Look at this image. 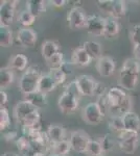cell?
<instances>
[{
	"label": "cell",
	"instance_id": "cell-48",
	"mask_svg": "<svg viewBox=\"0 0 140 156\" xmlns=\"http://www.w3.org/2000/svg\"><path fill=\"white\" fill-rule=\"evenodd\" d=\"M18 156H25V155H18Z\"/></svg>",
	"mask_w": 140,
	"mask_h": 156
},
{
	"label": "cell",
	"instance_id": "cell-25",
	"mask_svg": "<svg viewBox=\"0 0 140 156\" xmlns=\"http://www.w3.org/2000/svg\"><path fill=\"white\" fill-rule=\"evenodd\" d=\"M50 149L52 151V154L55 155H61V156H65L66 154L70 152L71 149V145L69 143V140H62L60 143L57 144H51L50 145Z\"/></svg>",
	"mask_w": 140,
	"mask_h": 156
},
{
	"label": "cell",
	"instance_id": "cell-23",
	"mask_svg": "<svg viewBox=\"0 0 140 156\" xmlns=\"http://www.w3.org/2000/svg\"><path fill=\"white\" fill-rule=\"evenodd\" d=\"M28 65V58L24 54H16L11 58V69L16 71H24Z\"/></svg>",
	"mask_w": 140,
	"mask_h": 156
},
{
	"label": "cell",
	"instance_id": "cell-30",
	"mask_svg": "<svg viewBox=\"0 0 140 156\" xmlns=\"http://www.w3.org/2000/svg\"><path fill=\"white\" fill-rule=\"evenodd\" d=\"M64 55H63L62 52H59L55 55H53L51 58L46 60V64L48 68L50 70H59L62 69L63 65H64Z\"/></svg>",
	"mask_w": 140,
	"mask_h": 156
},
{
	"label": "cell",
	"instance_id": "cell-46",
	"mask_svg": "<svg viewBox=\"0 0 140 156\" xmlns=\"http://www.w3.org/2000/svg\"><path fill=\"white\" fill-rule=\"evenodd\" d=\"M2 156H18V155L14 152H6Z\"/></svg>",
	"mask_w": 140,
	"mask_h": 156
},
{
	"label": "cell",
	"instance_id": "cell-29",
	"mask_svg": "<svg viewBox=\"0 0 140 156\" xmlns=\"http://www.w3.org/2000/svg\"><path fill=\"white\" fill-rule=\"evenodd\" d=\"M104 153L105 152H104L100 142L96 140H91L85 154L87 156H103Z\"/></svg>",
	"mask_w": 140,
	"mask_h": 156
},
{
	"label": "cell",
	"instance_id": "cell-40",
	"mask_svg": "<svg viewBox=\"0 0 140 156\" xmlns=\"http://www.w3.org/2000/svg\"><path fill=\"white\" fill-rule=\"evenodd\" d=\"M65 90H67V92L71 93L72 95H74L76 98H80L81 96H83L82 93H81V90H80V87H78V82H76V80H73V81H71L70 83H68L67 85H66Z\"/></svg>",
	"mask_w": 140,
	"mask_h": 156
},
{
	"label": "cell",
	"instance_id": "cell-1",
	"mask_svg": "<svg viewBox=\"0 0 140 156\" xmlns=\"http://www.w3.org/2000/svg\"><path fill=\"white\" fill-rule=\"evenodd\" d=\"M106 95L111 117H123L128 112H132V100L123 89L111 87Z\"/></svg>",
	"mask_w": 140,
	"mask_h": 156
},
{
	"label": "cell",
	"instance_id": "cell-32",
	"mask_svg": "<svg viewBox=\"0 0 140 156\" xmlns=\"http://www.w3.org/2000/svg\"><path fill=\"white\" fill-rule=\"evenodd\" d=\"M16 146L22 155H25L30 149V140L25 135H21L16 140Z\"/></svg>",
	"mask_w": 140,
	"mask_h": 156
},
{
	"label": "cell",
	"instance_id": "cell-38",
	"mask_svg": "<svg viewBox=\"0 0 140 156\" xmlns=\"http://www.w3.org/2000/svg\"><path fill=\"white\" fill-rule=\"evenodd\" d=\"M131 41L134 44V46H140V24L135 25L130 32Z\"/></svg>",
	"mask_w": 140,
	"mask_h": 156
},
{
	"label": "cell",
	"instance_id": "cell-15",
	"mask_svg": "<svg viewBox=\"0 0 140 156\" xmlns=\"http://www.w3.org/2000/svg\"><path fill=\"white\" fill-rule=\"evenodd\" d=\"M91 62H92V58L87 53V51L84 49V47H78L72 51L70 59V62L72 65L78 67H86L89 66Z\"/></svg>",
	"mask_w": 140,
	"mask_h": 156
},
{
	"label": "cell",
	"instance_id": "cell-36",
	"mask_svg": "<svg viewBox=\"0 0 140 156\" xmlns=\"http://www.w3.org/2000/svg\"><path fill=\"white\" fill-rule=\"evenodd\" d=\"M99 142H100V144H101V147H103V149H104V152H109V151L113 150L114 140H113V138H112L111 134L107 133V134H105L103 137H101V140H99Z\"/></svg>",
	"mask_w": 140,
	"mask_h": 156
},
{
	"label": "cell",
	"instance_id": "cell-42",
	"mask_svg": "<svg viewBox=\"0 0 140 156\" xmlns=\"http://www.w3.org/2000/svg\"><path fill=\"white\" fill-rule=\"evenodd\" d=\"M19 136H18L16 131H7L6 133H4V140L6 142H14V140L16 142Z\"/></svg>",
	"mask_w": 140,
	"mask_h": 156
},
{
	"label": "cell",
	"instance_id": "cell-7",
	"mask_svg": "<svg viewBox=\"0 0 140 156\" xmlns=\"http://www.w3.org/2000/svg\"><path fill=\"white\" fill-rule=\"evenodd\" d=\"M0 26L9 27L14 22L15 18V9H16L17 1H3L0 2Z\"/></svg>",
	"mask_w": 140,
	"mask_h": 156
},
{
	"label": "cell",
	"instance_id": "cell-11",
	"mask_svg": "<svg viewBox=\"0 0 140 156\" xmlns=\"http://www.w3.org/2000/svg\"><path fill=\"white\" fill-rule=\"evenodd\" d=\"M38 34L30 27H22L17 32V41L24 48L34 47L37 43Z\"/></svg>",
	"mask_w": 140,
	"mask_h": 156
},
{
	"label": "cell",
	"instance_id": "cell-39",
	"mask_svg": "<svg viewBox=\"0 0 140 156\" xmlns=\"http://www.w3.org/2000/svg\"><path fill=\"white\" fill-rule=\"evenodd\" d=\"M96 104L98 105L99 109H100V112H103L104 115H105L107 112H109V110H110V108H109L108 99H107V95L98 97L97 100H96Z\"/></svg>",
	"mask_w": 140,
	"mask_h": 156
},
{
	"label": "cell",
	"instance_id": "cell-18",
	"mask_svg": "<svg viewBox=\"0 0 140 156\" xmlns=\"http://www.w3.org/2000/svg\"><path fill=\"white\" fill-rule=\"evenodd\" d=\"M58 87V84L55 83V79L51 77V75L48 74H42L41 78L39 81V87H38V90L44 94H48V93L52 92L55 90V87Z\"/></svg>",
	"mask_w": 140,
	"mask_h": 156
},
{
	"label": "cell",
	"instance_id": "cell-28",
	"mask_svg": "<svg viewBox=\"0 0 140 156\" xmlns=\"http://www.w3.org/2000/svg\"><path fill=\"white\" fill-rule=\"evenodd\" d=\"M127 12V4L123 0H114L113 3V11H112L111 16L114 19L123 18Z\"/></svg>",
	"mask_w": 140,
	"mask_h": 156
},
{
	"label": "cell",
	"instance_id": "cell-26",
	"mask_svg": "<svg viewBox=\"0 0 140 156\" xmlns=\"http://www.w3.org/2000/svg\"><path fill=\"white\" fill-rule=\"evenodd\" d=\"M14 81V73L11 68H1L0 70V87L6 89Z\"/></svg>",
	"mask_w": 140,
	"mask_h": 156
},
{
	"label": "cell",
	"instance_id": "cell-12",
	"mask_svg": "<svg viewBox=\"0 0 140 156\" xmlns=\"http://www.w3.org/2000/svg\"><path fill=\"white\" fill-rule=\"evenodd\" d=\"M95 68H96V71L98 72V74L100 76L109 77L111 75H113L114 71H115V68H116L115 60L110 56L103 55V56H100L96 60Z\"/></svg>",
	"mask_w": 140,
	"mask_h": 156
},
{
	"label": "cell",
	"instance_id": "cell-20",
	"mask_svg": "<svg viewBox=\"0 0 140 156\" xmlns=\"http://www.w3.org/2000/svg\"><path fill=\"white\" fill-rule=\"evenodd\" d=\"M59 52H60V45L58 44V42L48 40V41H45L43 43L42 55L45 60L51 58L53 55H55Z\"/></svg>",
	"mask_w": 140,
	"mask_h": 156
},
{
	"label": "cell",
	"instance_id": "cell-4",
	"mask_svg": "<svg viewBox=\"0 0 140 156\" xmlns=\"http://www.w3.org/2000/svg\"><path fill=\"white\" fill-rule=\"evenodd\" d=\"M117 140L120 151L126 154H133L139 145V132L124 129L117 134Z\"/></svg>",
	"mask_w": 140,
	"mask_h": 156
},
{
	"label": "cell",
	"instance_id": "cell-45",
	"mask_svg": "<svg viewBox=\"0 0 140 156\" xmlns=\"http://www.w3.org/2000/svg\"><path fill=\"white\" fill-rule=\"evenodd\" d=\"M133 53H134L135 58L138 60V62H140V46H135L134 47Z\"/></svg>",
	"mask_w": 140,
	"mask_h": 156
},
{
	"label": "cell",
	"instance_id": "cell-10",
	"mask_svg": "<svg viewBox=\"0 0 140 156\" xmlns=\"http://www.w3.org/2000/svg\"><path fill=\"white\" fill-rule=\"evenodd\" d=\"M104 117L96 102L88 103L83 109V119L89 125H98Z\"/></svg>",
	"mask_w": 140,
	"mask_h": 156
},
{
	"label": "cell",
	"instance_id": "cell-6",
	"mask_svg": "<svg viewBox=\"0 0 140 156\" xmlns=\"http://www.w3.org/2000/svg\"><path fill=\"white\" fill-rule=\"evenodd\" d=\"M87 18L88 17L86 16L81 7H72L67 15L68 26L73 30H80L82 28H85L86 23H87Z\"/></svg>",
	"mask_w": 140,
	"mask_h": 156
},
{
	"label": "cell",
	"instance_id": "cell-2",
	"mask_svg": "<svg viewBox=\"0 0 140 156\" xmlns=\"http://www.w3.org/2000/svg\"><path fill=\"white\" fill-rule=\"evenodd\" d=\"M140 74V62L136 58H129L119 70V85L123 89L132 90L138 84Z\"/></svg>",
	"mask_w": 140,
	"mask_h": 156
},
{
	"label": "cell",
	"instance_id": "cell-24",
	"mask_svg": "<svg viewBox=\"0 0 140 156\" xmlns=\"http://www.w3.org/2000/svg\"><path fill=\"white\" fill-rule=\"evenodd\" d=\"M119 24L116 21V19L112 18V17H107L106 18V25H105V36L107 37H112L118 34L119 32Z\"/></svg>",
	"mask_w": 140,
	"mask_h": 156
},
{
	"label": "cell",
	"instance_id": "cell-3",
	"mask_svg": "<svg viewBox=\"0 0 140 156\" xmlns=\"http://www.w3.org/2000/svg\"><path fill=\"white\" fill-rule=\"evenodd\" d=\"M41 76L42 74L40 73V70L37 67L32 66L27 68L26 71H24V73L22 74L19 81V87L22 94L26 96V95L37 92Z\"/></svg>",
	"mask_w": 140,
	"mask_h": 156
},
{
	"label": "cell",
	"instance_id": "cell-33",
	"mask_svg": "<svg viewBox=\"0 0 140 156\" xmlns=\"http://www.w3.org/2000/svg\"><path fill=\"white\" fill-rule=\"evenodd\" d=\"M11 125V118H9V110L6 107L0 108V129L1 131L9 129Z\"/></svg>",
	"mask_w": 140,
	"mask_h": 156
},
{
	"label": "cell",
	"instance_id": "cell-21",
	"mask_svg": "<svg viewBox=\"0 0 140 156\" xmlns=\"http://www.w3.org/2000/svg\"><path fill=\"white\" fill-rule=\"evenodd\" d=\"M83 47H84V49L87 51V53L90 55V57L92 59L97 60L99 57L103 56V55H101V46L98 42L87 41L84 43Z\"/></svg>",
	"mask_w": 140,
	"mask_h": 156
},
{
	"label": "cell",
	"instance_id": "cell-16",
	"mask_svg": "<svg viewBox=\"0 0 140 156\" xmlns=\"http://www.w3.org/2000/svg\"><path fill=\"white\" fill-rule=\"evenodd\" d=\"M47 136L49 140L50 145L51 144H57L62 140H65V129L61 125H49L47 128Z\"/></svg>",
	"mask_w": 140,
	"mask_h": 156
},
{
	"label": "cell",
	"instance_id": "cell-8",
	"mask_svg": "<svg viewBox=\"0 0 140 156\" xmlns=\"http://www.w3.org/2000/svg\"><path fill=\"white\" fill-rule=\"evenodd\" d=\"M58 106L64 115L72 114L78 107V98L67 90H64L59 98Z\"/></svg>",
	"mask_w": 140,
	"mask_h": 156
},
{
	"label": "cell",
	"instance_id": "cell-43",
	"mask_svg": "<svg viewBox=\"0 0 140 156\" xmlns=\"http://www.w3.org/2000/svg\"><path fill=\"white\" fill-rule=\"evenodd\" d=\"M7 101H9V96L3 90H0V105H1V107H6Z\"/></svg>",
	"mask_w": 140,
	"mask_h": 156
},
{
	"label": "cell",
	"instance_id": "cell-19",
	"mask_svg": "<svg viewBox=\"0 0 140 156\" xmlns=\"http://www.w3.org/2000/svg\"><path fill=\"white\" fill-rule=\"evenodd\" d=\"M47 2L44 0H29L26 2V9L37 18L46 12Z\"/></svg>",
	"mask_w": 140,
	"mask_h": 156
},
{
	"label": "cell",
	"instance_id": "cell-5",
	"mask_svg": "<svg viewBox=\"0 0 140 156\" xmlns=\"http://www.w3.org/2000/svg\"><path fill=\"white\" fill-rule=\"evenodd\" d=\"M90 140V136L85 131H83V130L72 131L69 137L71 149L78 153H86Z\"/></svg>",
	"mask_w": 140,
	"mask_h": 156
},
{
	"label": "cell",
	"instance_id": "cell-14",
	"mask_svg": "<svg viewBox=\"0 0 140 156\" xmlns=\"http://www.w3.org/2000/svg\"><path fill=\"white\" fill-rule=\"evenodd\" d=\"M36 110H38V108L36 107L32 102L24 99V100H22V101L17 103V105L15 106V109H14V115H15V118H16L18 121V123H20V122H22L27 115H30L32 112H36Z\"/></svg>",
	"mask_w": 140,
	"mask_h": 156
},
{
	"label": "cell",
	"instance_id": "cell-9",
	"mask_svg": "<svg viewBox=\"0 0 140 156\" xmlns=\"http://www.w3.org/2000/svg\"><path fill=\"white\" fill-rule=\"evenodd\" d=\"M105 25L106 18H103L98 15H90L87 18L85 28L88 31V34H92L94 37H101L105 36Z\"/></svg>",
	"mask_w": 140,
	"mask_h": 156
},
{
	"label": "cell",
	"instance_id": "cell-17",
	"mask_svg": "<svg viewBox=\"0 0 140 156\" xmlns=\"http://www.w3.org/2000/svg\"><path fill=\"white\" fill-rule=\"evenodd\" d=\"M124 129L130 131L139 132L140 130V118L139 115L134 112H130L128 114L123 115Z\"/></svg>",
	"mask_w": 140,
	"mask_h": 156
},
{
	"label": "cell",
	"instance_id": "cell-31",
	"mask_svg": "<svg viewBox=\"0 0 140 156\" xmlns=\"http://www.w3.org/2000/svg\"><path fill=\"white\" fill-rule=\"evenodd\" d=\"M18 21L23 27H29L35 23L36 17L30 12L25 9V11H22L20 12L19 17H18Z\"/></svg>",
	"mask_w": 140,
	"mask_h": 156
},
{
	"label": "cell",
	"instance_id": "cell-47",
	"mask_svg": "<svg viewBox=\"0 0 140 156\" xmlns=\"http://www.w3.org/2000/svg\"><path fill=\"white\" fill-rule=\"evenodd\" d=\"M50 156H61V155H55V154H51Z\"/></svg>",
	"mask_w": 140,
	"mask_h": 156
},
{
	"label": "cell",
	"instance_id": "cell-35",
	"mask_svg": "<svg viewBox=\"0 0 140 156\" xmlns=\"http://www.w3.org/2000/svg\"><path fill=\"white\" fill-rule=\"evenodd\" d=\"M49 74L51 75V77L55 79V83L58 85H61L63 84L64 82L66 81V77L67 75L65 74L64 71L62 69H59V70H50L49 71Z\"/></svg>",
	"mask_w": 140,
	"mask_h": 156
},
{
	"label": "cell",
	"instance_id": "cell-41",
	"mask_svg": "<svg viewBox=\"0 0 140 156\" xmlns=\"http://www.w3.org/2000/svg\"><path fill=\"white\" fill-rule=\"evenodd\" d=\"M105 92H106L105 84L101 83V82H96L95 90H94V96H96V98L105 96Z\"/></svg>",
	"mask_w": 140,
	"mask_h": 156
},
{
	"label": "cell",
	"instance_id": "cell-37",
	"mask_svg": "<svg viewBox=\"0 0 140 156\" xmlns=\"http://www.w3.org/2000/svg\"><path fill=\"white\" fill-rule=\"evenodd\" d=\"M113 3L114 0H98L97 1L99 9L101 12H106V14L110 15V16L112 14V11H113Z\"/></svg>",
	"mask_w": 140,
	"mask_h": 156
},
{
	"label": "cell",
	"instance_id": "cell-44",
	"mask_svg": "<svg viewBox=\"0 0 140 156\" xmlns=\"http://www.w3.org/2000/svg\"><path fill=\"white\" fill-rule=\"evenodd\" d=\"M50 3L55 7H63L66 5L67 1H65V0H52V1H50Z\"/></svg>",
	"mask_w": 140,
	"mask_h": 156
},
{
	"label": "cell",
	"instance_id": "cell-13",
	"mask_svg": "<svg viewBox=\"0 0 140 156\" xmlns=\"http://www.w3.org/2000/svg\"><path fill=\"white\" fill-rule=\"evenodd\" d=\"M75 80H76V82H78V87H80V90L83 96H88V97L94 96L96 81L94 80V78L92 76L83 74L76 77Z\"/></svg>",
	"mask_w": 140,
	"mask_h": 156
},
{
	"label": "cell",
	"instance_id": "cell-22",
	"mask_svg": "<svg viewBox=\"0 0 140 156\" xmlns=\"http://www.w3.org/2000/svg\"><path fill=\"white\" fill-rule=\"evenodd\" d=\"M25 100L32 102V104H34L35 106L38 108V109H39V108H41V107H44L45 105H46V103H47L46 94L39 92V90L32 93V94L26 95V96H25Z\"/></svg>",
	"mask_w": 140,
	"mask_h": 156
},
{
	"label": "cell",
	"instance_id": "cell-34",
	"mask_svg": "<svg viewBox=\"0 0 140 156\" xmlns=\"http://www.w3.org/2000/svg\"><path fill=\"white\" fill-rule=\"evenodd\" d=\"M109 127H110L114 132H116L117 134L123 131V130H124L123 117H111L110 121H109Z\"/></svg>",
	"mask_w": 140,
	"mask_h": 156
},
{
	"label": "cell",
	"instance_id": "cell-27",
	"mask_svg": "<svg viewBox=\"0 0 140 156\" xmlns=\"http://www.w3.org/2000/svg\"><path fill=\"white\" fill-rule=\"evenodd\" d=\"M13 44V31L9 27L0 26V45L9 47Z\"/></svg>",
	"mask_w": 140,
	"mask_h": 156
}]
</instances>
